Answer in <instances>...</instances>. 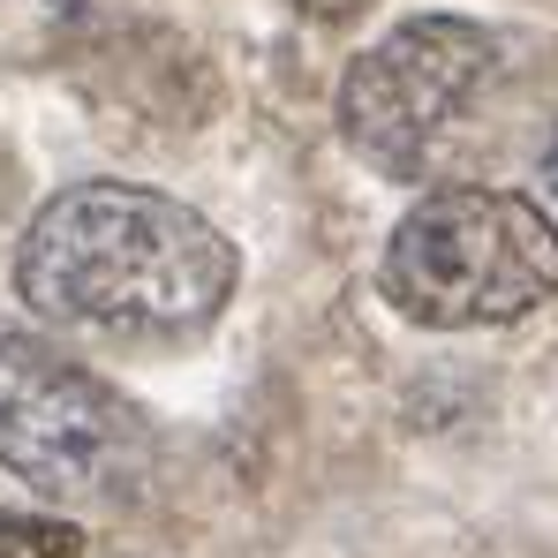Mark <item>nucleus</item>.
Returning a JSON list of instances; mask_svg holds the SVG:
<instances>
[{
	"label": "nucleus",
	"instance_id": "1",
	"mask_svg": "<svg viewBox=\"0 0 558 558\" xmlns=\"http://www.w3.org/2000/svg\"><path fill=\"white\" fill-rule=\"evenodd\" d=\"M234 279L242 257L204 211L136 182L61 189L15 257L31 310L106 340H189L227 310Z\"/></svg>",
	"mask_w": 558,
	"mask_h": 558
},
{
	"label": "nucleus",
	"instance_id": "8",
	"mask_svg": "<svg viewBox=\"0 0 558 558\" xmlns=\"http://www.w3.org/2000/svg\"><path fill=\"white\" fill-rule=\"evenodd\" d=\"M544 167H551V189H558V136H551V159H544Z\"/></svg>",
	"mask_w": 558,
	"mask_h": 558
},
{
	"label": "nucleus",
	"instance_id": "6",
	"mask_svg": "<svg viewBox=\"0 0 558 558\" xmlns=\"http://www.w3.org/2000/svg\"><path fill=\"white\" fill-rule=\"evenodd\" d=\"M294 8H302V15H317V23H340V15H355L363 0H294Z\"/></svg>",
	"mask_w": 558,
	"mask_h": 558
},
{
	"label": "nucleus",
	"instance_id": "3",
	"mask_svg": "<svg viewBox=\"0 0 558 558\" xmlns=\"http://www.w3.org/2000/svg\"><path fill=\"white\" fill-rule=\"evenodd\" d=\"M0 468L53 506H129L151 483V423L53 340L0 332Z\"/></svg>",
	"mask_w": 558,
	"mask_h": 558
},
{
	"label": "nucleus",
	"instance_id": "2",
	"mask_svg": "<svg viewBox=\"0 0 558 558\" xmlns=\"http://www.w3.org/2000/svg\"><path fill=\"white\" fill-rule=\"evenodd\" d=\"M377 287L400 317L438 332L506 325L558 294V227L506 189H438L392 227Z\"/></svg>",
	"mask_w": 558,
	"mask_h": 558
},
{
	"label": "nucleus",
	"instance_id": "7",
	"mask_svg": "<svg viewBox=\"0 0 558 558\" xmlns=\"http://www.w3.org/2000/svg\"><path fill=\"white\" fill-rule=\"evenodd\" d=\"M8 211H15V159L0 151V227H8Z\"/></svg>",
	"mask_w": 558,
	"mask_h": 558
},
{
	"label": "nucleus",
	"instance_id": "4",
	"mask_svg": "<svg viewBox=\"0 0 558 558\" xmlns=\"http://www.w3.org/2000/svg\"><path fill=\"white\" fill-rule=\"evenodd\" d=\"M490 69H498V38L483 23H461V15L400 23L348 69V92H340L348 144L400 182L430 174L475 92L490 84Z\"/></svg>",
	"mask_w": 558,
	"mask_h": 558
},
{
	"label": "nucleus",
	"instance_id": "5",
	"mask_svg": "<svg viewBox=\"0 0 558 558\" xmlns=\"http://www.w3.org/2000/svg\"><path fill=\"white\" fill-rule=\"evenodd\" d=\"M84 536L69 521H38V513H0V558H76Z\"/></svg>",
	"mask_w": 558,
	"mask_h": 558
}]
</instances>
